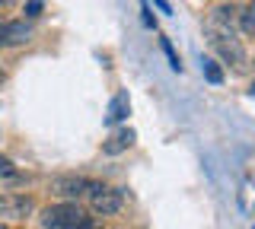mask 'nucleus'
I'll use <instances>...</instances> for the list:
<instances>
[{
  "label": "nucleus",
  "instance_id": "nucleus-1",
  "mask_svg": "<svg viewBox=\"0 0 255 229\" xmlns=\"http://www.w3.org/2000/svg\"><path fill=\"white\" fill-rule=\"evenodd\" d=\"M204 32H207V42H211V48L217 51L223 61H230L233 67H246V48H243V42L236 38L233 10H230V6H217V10L207 13Z\"/></svg>",
  "mask_w": 255,
  "mask_h": 229
},
{
  "label": "nucleus",
  "instance_id": "nucleus-2",
  "mask_svg": "<svg viewBox=\"0 0 255 229\" xmlns=\"http://www.w3.org/2000/svg\"><path fill=\"white\" fill-rule=\"evenodd\" d=\"M83 210L77 207V204H54V207L45 210V220L42 223L48 229H77L80 223H83Z\"/></svg>",
  "mask_w": 255,
  "mask_h": 229
},
{
  "label": "nucleus",
  "instance_id": "nucleus-3",
  "mask_svg": "<svg viewBox=\"0 0 255 229\" xmlns=\"http://www.w3.org/2000/svg\"><path fill=\"white\" fill-rule=\"evenodd\" d=\"M122 204H125V194L118 191V188H106V185H93L90 188V207H93V213H99V217L118 213Z\"/></svg>",
  "mask_w": 255,
  "mask_h": 229
},
{
  "label": "nucleus",
  "instance_id": "nucleus-4",
  "mask_svg": "<svg viewBox=\"0 0 255 229\" xmlns=\"http://www.w3.org/2000/svg\"><path fill=\"white\" fill-rule=\"evenodd\" d=\"M29 38H32V26L26 19H10V22L0 26V45H3V48L22 45V42H29Z\"/></svg>",
  "mask_w": 255,
  "mask_h": 229
},
{
  "label": "nucleus",
  "instance_id": "nucleus-5",
  "mask_svg": "<svg viewBox=\"0 0 255 229\" xmlns=\"http://www.w3.org/2000/svg\"><path fill=\"white\" fill-rule=\"evenodd\" d=\"M128 112H131V102H128V92H118L115 99L109 102V121L115 124V121H125Z\"/></svg>",
  "mask_w": 255,
  "mask_h": 229
},
{
  "label": "nucleus",
  "instance_id": "nucleus-6",
  "mask_svg": "<svg viewBox=\"0 0 255 229\" xmlns=\"http://www.w3.org/2000/svg\"><path fill=\"white\" fill-rule=\"evenodd\" d=\"M93 181H86V178H58L54 181V191L58 194H80L83 188H90Z\"/></svg>",
  "mask_w": 255,
  "mask_h": 229
},
{
  "label": "nucleus",
  "instance_id": "nucleus-7",
  "mask_svg": "<svg viewBox=\"0 0 255 229\" xmlns=\"http://www.w3.org/2000/svg\"><path fill=\"white\" fill-rule=\"evenodd\" d=\"M131 144H134V131H118V134H115V137H112L102 150H106V153L112 156V153H122V150H128Z\"/></svg>",
  "mask_w": 255,
  "mask_h": 229
},
{
  "label": "nucleus",
  "instance_id": "nucleus-8",
  "mask_svg": "<svg viewBox=\"0 0 255 229\" xmlns=\"http://www.w3.org/2000/svg\"><path fill=\"white\" fill-rule=\"evenodd\" d=\"M29 210V197H0V213H13V217H22Z\"/></svg>",
  "mask_w": 255,
  "mask_h": 229
},
{
  "label": "nucleus",
  "instance_id": "nucleus-9",
  "mask_svg": "<svg viewBox=\"0 0 255 229\" xmlns=\"http://www.w3.org/2000/svg\"><path fill=\"white\" fill-rule=\"evenodd\" d=\"M239 26H243L246 35H255V0L243 10V16H239Z\"/></svg>",
  "mask_w": 255,
  "mask_h": 229
},
{
  "label": "nucleus",
  "instance_id": "nucleus-10",
  "mask_svg": "<svg viewBox=\"0 0 255 229\" xmlns=\"http://www.w3.org/2000/svg\"><path fill=\"white\" fill-rule=\"evenodd\" d=\"M204 76L211 83H223V70L217 67V61H204Z\"/></svg>",
  "mask_w": 255,
  "mask_h": 229
},
{
  "label": "nucleus",
  "instance_id": "nucleus-11",
  "mask_svg": "<svg viewBox=\"0 0 255 229\" xmlns=\"http://www.w3.org/2000/svg\"><path fill=\"white\" fill-rule=\"evenodd\" d=\"M159 45H163V51H166V58H169V64H172V70H182V64H179V54L172 51L169 38H163V42H159Z\"/></svg>",
  "mask_w": 255,
  "mask_h": 229
},
{
  "label": "nucleus",
  "instance_id": "nucleus-12",
  "mask_svg": "<svg viewBox=\"0 0 255 229\" xmlns=\"http://www.w3.org/2000/svg\"><path fill=\"white\" fill-rule=\"evenodd\" d=\"M42 13V0H29L26 3V16H38Z\"/></svg>",
  "mask_w": 255,
  "mask_h": 229
},
{
  "label": "nucleus",
  "instance_id": "nucleus-13",
  "mask_svg": "<svg viewBox=\"0 0 255 229\" xmlns=\"http://www.w3.org/2000/svg\"><path fill=\"white\" fill-rule=\"evenodd\" d=\"M13 172H16V169H13V162L6 159V156H0V175H13Z\"/></svg>",
  "mask_w": 255,
  "mask_h": 229
},
{
  "label": "nucleus",
  "instance_id": "nucleus-14",
  "mask_svg": "<svg viewBox=\"0 0 255 229\" xmlns=\"http://www.w3.org/2000/svg\"><path fill=\"white\" fill-rule=\"evenodd\" d=\"M140 10H143V22H147V26H153V16H150V3H143Z\"/></svg>",
  "mask_w": 255,
  "mask_h": 229
},
{
  "label": "nucleus",
  "instance_id": "nucleus-15",
  "mask_svg": "<svg viewBox=\"0 0 255 229\" xmlns=\"http://www.w3.org/2000/svg\"><path fill=\"white\" fill-rule=\"evenodd\" d=\"M77 229H99V226H96V223H93V220H83V223H80Z\"/></svg>",
  "mask_w": 255,
  "mask_h": 229
},
{
  "label": "nucleus",
  "instance_id": "nucleus-16",
  "mask_svg": "<svg viewBox=\"0 0 255 229\" xmlns=\"http://www.w3.org/2000/svg\"><path fill=\"white\" fill-rule=\"evenodd\" d=\"M6 3H13V0H0V6H6Z\"/></svg>",
  "mask_w": 255,
  "mask_h": 229
},
{
  "label": "nucleus",
  "instance_id": "nucleus-17",
  "mask_svg": "<svg viewBox=\"0 0 255 229\" xmlns=\"http://www.w3.org/2000/svg\"><path fill=\"white\" fill-rule=\"evenodd\" d=\"M249 92H252V96H255V83H252V86H249Z\"/></svg>",
  "mask_w": 255,
  "mask_h": 229
},
{
  "label": "nucleus",
  "instance_id": "nucleus-18",
  "mask_svg": "<svg viewBox=\"0 0 255 229\" xmlns=\"http://www.w3.org/2000/svg\"><path fill=\"white\" fill-rule=\"evenodd\" d=\"M0 86H3V70H0Z\"/></svg>",
  "mask_w": 255,
  "mask_h": 229
},
{
  "label": "nucleus",
  "instance_id": "nucleus-19",
  "mask_svg": "<svg viewBox=\"0 0 255 229\" xmlns=\"http://www.w3.org/2000/svg\"><path fill=\"white\" fill-rule=\"evenodd\" d=\"M0 229H6V226H0Z\"/></svg>",
  "mask_w": 255,
  "mask_h": 229
}]
</instances>
